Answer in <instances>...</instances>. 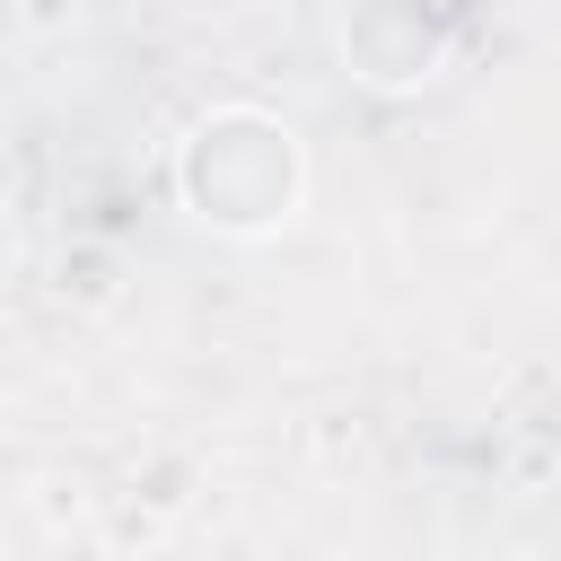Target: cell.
Returning <instances> with one entry per match:
<instances>
[{
	"label": "cell",
	"instance_id": "1",
	"mask_svg": "<svg viewBox=\"0 0 561 561\" xmlns=\"http://www.w3.org/2000/svg\"><path fill=\"white\" fill-rule=\"evenodd\" d=\"M184 202L219 228H272L298 202V149L272 114H210L184 149Z\"/></svg>",
	"mask_w": 561,
	"mask_h": 561
}]
</instances>
